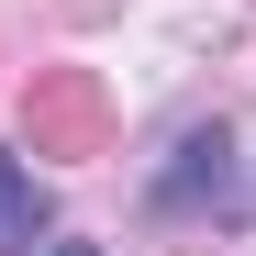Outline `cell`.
<instances>
[{"label": "cell", "instance_id": "obj_1", "mask_svg": "<svg viewBox=\"0 0 256 256\" xmlns=\"http://www.w3.org/2000/svg\"><path fill=\"white\" fill-rule=\"evenodd\" d=\"M34 234H45V190H34L22 156H0V256H22Z\"/></svg>", "mask_w": 256, "mask_h": 256}, {"label": "cell", "instance_id": "obj_2", "mask_svg": "<svg viewBox=\"0 0 256 256\" xmlns=\"http://www.w3.org/2000/svg\"><path fill=\"white\" fill-rule=\"evenodd\" d=\"M67 256H90V245H67Z\"/></svg>", "mask_w": 256, "mask_h": 256}]
</instances>
